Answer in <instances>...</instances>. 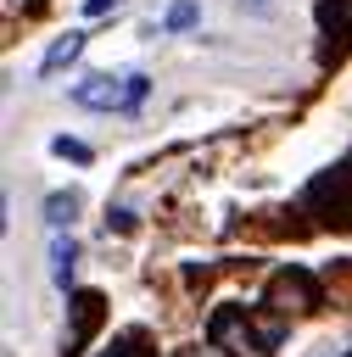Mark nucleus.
Segmentation results:
<instances>
[{
    "label": "nucleus",
    "instance_id": "3",
    "mask_svg": "<svg viewBox=\"0 0 352 357\" xmlns=\"http://www.w3.org/2000/svg\"><path fill=\"white\" fill-rule=\"evenodd\" d=\"M145 95H151V78H140V73H117V78L101 73V78L73 84V100L89 106V112H140Z\"/></svg>",
    "mask_w": 352,
    "mask_h": 357
},
{
    "label": "nucleus",
    "instance_id": "11",
    "mask_svg": "<svg viewBox=\"0 0 352 357\" xmlns=\"http://www.w3.org/2000/svg\"><path fill=\"white\" fill-rule=\"evenodd\" d=\"M196 17H201V6H196V0H173V6H168V22H162V28H168V33H179V28H190Z\"/></svg>",
    "mask_w": 352,
    "mask_h": 357
},
{
    "label": "nucleus",
    "instance_id": "13",
    "mask_svg": "<svg viewBox=\"0 0 352 357\" xmlns=\"http://www.w3.org/2000/svg\"><path fill=\"white\" fill-rule=\"evenodd\" d=\"M123 0H84V17H106V11H117Z\"/></svg>",
    "mask_w": 352,
    "mask_h": 357
},
{
    "label": "nucleus",
    "instance_id": "10",
    "mask_svg": "<svg viewBox=\"0 0 352 357\" xmlns=\"http://www.w3.org/2000/svg\"><path fill=\"white\" fill-rule=\"evenodd\" d=\"M78 218V195H50L45 201V223L50 229H61V223H73Z\"/></svg>",
    "mask_w": 352,
    "mask_h": 357
},
{
    "label": "nucleus",
    "instance_id": "5",
    "mask_svg": "<svg viewBox=\"0 0 352 357\" xmlns=\"http://www.w3.org/2000/svg\"><path fill=\"white\" fill-rule=\"evenodd\" d=\"M101 324H106V296L101 290H67V346H61V357H84L89 340L101 335Z\"/></svg>",
    "mask_w": 352,
    "mask_h": 357
},
{
    "label": "nucleus",
    "instance_id": "6",
    "mask_svg": "<svg viewBox=\"0 0 352 357\" xmlns=\"http://www.w3.org/2000/svg\"><path fill=\"white\" fill-rule=\"evenodd\" d=\"M318 33H324V45H318L324 67L346 61V50H352V0H318Z\"/></svg>",
    "mask_w": 352,
    "mask_h": 357
},
{
    "label": "nucleus",
    "instance_id": "9",
    "mask_svg": "<svg viewBox=\"0 0 352 357\" xmlns=\"http://www.w3.org/2000/svg\"><path fill=\"white\" fill-rule=\"evenodd\" d=\"M101 357H156V346H151V335H145V329H123Z\"/></svg>",
    "mask_w": 352,
    "mask_h": 357
},
{
    "label": "nucleus",
    "instance_id": "14",
    "mask_svg": "<svg viewBox=\"0 0 352 357\" xmlns=\"http://www.w3.org/2000/svg\"><path fill=\"white\" fill-rule=\"evenodd\" d=\"M106 223H112V229H117V234H129V229H134V218H129V212H123V206H117V212H112V218H106Z\"/></svg>",
    "mask_w": 352,
    "mask_h": 357
},
{
    "label": "nucleus",
    "instance_id": "7",
    "mask_svg": "<svg viewBox=\"0 0 352 357\" xmlns=\"http://www.w3.org/2000/svg\"><path fill=\"white\" fill-rule=\"evenodd\" d=\"M73 257H78V251H73V240H67V234H56V245H50V279H56V290H61V296L73 290Z\"/></svg>",
    "mask_w": 352,
    "mask_h": 357
},
{
    "label": "nucleus",
    "instance_id": "1",
    "mask_svg": "<svg viewBox=\"0 0 352 357\" xmlns=\"http://www.w3.org/2000/svg\"><path fill=\"white\" fill-rule=\"evenodd\" d=\"M285 329H291V324H285V312H279V318H268V324L257 329V324L246 318V307H218V312H212V324H207V335H212L229 357H268V351L285 340Z\"/></svg>",
    "mask_w": 352,
    "mask_h": 357
},
{
    "label": "nucleus",
    "instance_id": "2",
    "mask_svg": "<svg viewBox=\"0 0 352 357\" xmlns=\"http://www.w3.org/2000/svg\"><path fill=\"white\" fill-rule=\"evenodd\" d=\"M302 206H307L324 229H352V156L335 162V167H324V173L307 184Z\"/></svg>",
    "mask_w": 352,
    "mask_h": 357
},
{
    "label": "nucleus",
    "instance_id": "8",
    "mask_svg": "<svg viewBox=\"0 0 352 357\" xmlns=\"http://www.w3.org/2000/svg\"><path fill=\"white\" fill-rule=\"evenodd\" d=\"M78 50H84V33H61V39H56V45L45 50V61H39V73H45V78H50V73H61V67H67V61H73Z\"/></svg>",
    "mask_w": 352,
    "mask_h": 357
},
{
    "label": "nucleus",
    "instance_id": "12",
    "mask_svg": "<svg viewBox=\"0 0 352 357\" xmlns=\"http://www.w3.org/2000/svg\"><path fill=\"white\" fill-rule=\"evenodd\" d=\"M56 156H67V162H89V145L84 139H67V134H56V145H50Z\"/></svg>",
    "mask_w": 352,
    "mask_h": 357
},
{
    "label": "nucleus",
    "instance_id": "4",
    "mask_svg": "<svg viewBox=\"0 0 352 357\" xmlns=\"http://www.w3.org/2000/svg\"><path fill=\"white\" fill-rule=\"evenodd\" d=\"M263 301H268L274 312H285V318H302V312H318V307H324V290H318V279H313L307 268H279V273L268 279Z\"/></svg>",
    "mask_w": 352,
    "mask_h": 357
}]
</instances>
